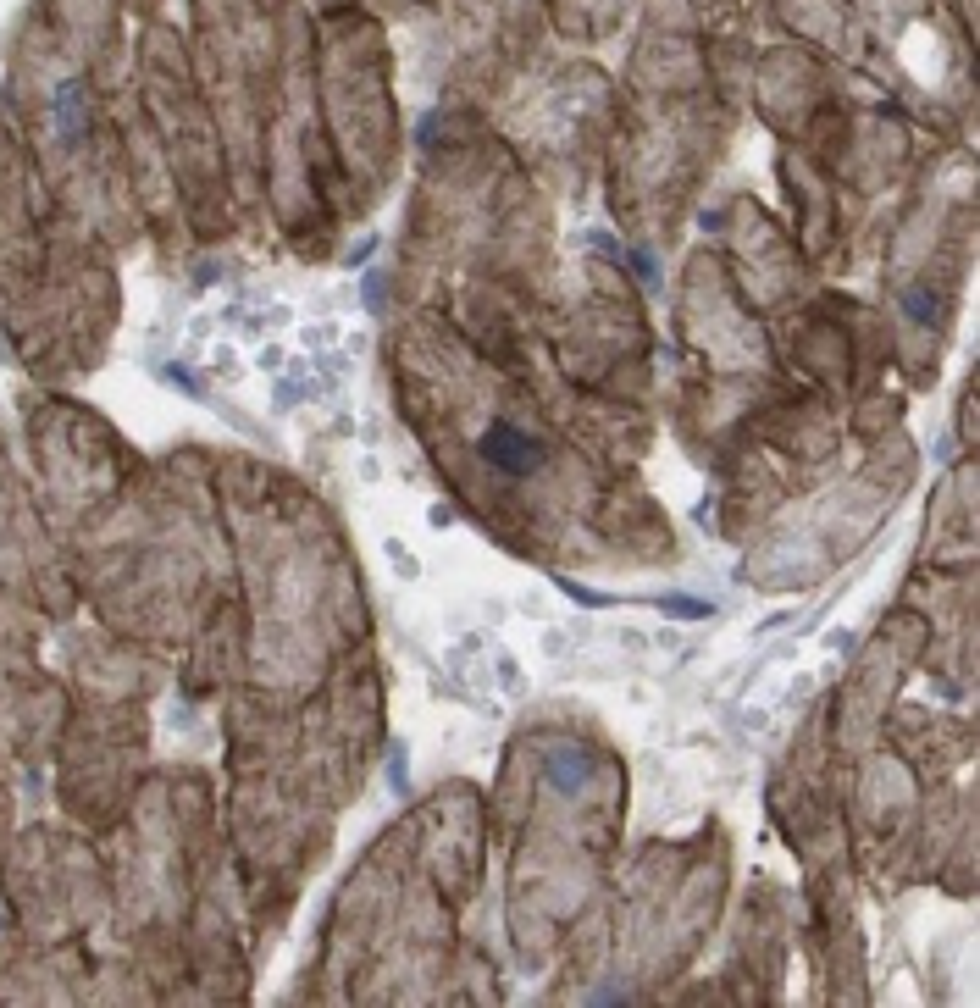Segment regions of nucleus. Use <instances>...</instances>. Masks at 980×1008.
I'll use <instances>...</instances> for the list:
<instances>
[{
    "mask_svg": "<svg viewBox=\"0 0 980 1008\" xmlns=\"http://www.w3.org/2000/svg\"><path fill=\"white\" fill-rule=\"evenodd\" d=\"M587 770H593V765H587V759H576V754H549V781H554L560 792H576V787L587 781Z\"/></svg>",
    "mask_w": 980,
    "mask_h": 1008,
    "instance_id": "obj_2",
    "label": "nucleus"
},
{
    "mask_svg": "<svg viewBox=\"0 0 980 1008\" xmlns=\"http://www.w3.org/2000/svg\"><path fill=\"white\" fill-rule=\"evenodd\" d=\"M482 460H488L493 471H504V477H526V471H538L543 466V444L532 438V432H521L515 421H493L488 432H482Z\"/></svg>",
    "mask_w": 980,
    "mask_h": 1008,
    "instance_id": "obj_1",
    "label": "nucleus"
}]
</instances>
